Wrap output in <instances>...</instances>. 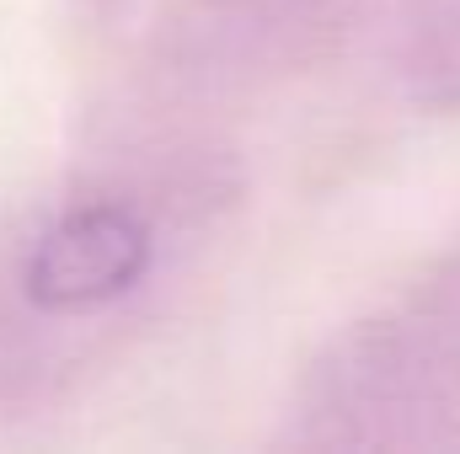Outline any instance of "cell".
Masks as SVG:
<instances>
[{
  "label": "cell",
  "mask_w": 460,
  "mask_h": 454,
  "mask_svg": "<svg viewBox=\"0 0 460 454\" xmlns=\"http://www.w3.org/2000/svg\"><path fill=\"white\" fill-rule=\"evenodd\" d=\"M150 267V230L123 204L59 214L27 257V294L43 310H97L134 289Z\"/></svg>",
  "instance_id": "obj_1"
}]
</instances>
